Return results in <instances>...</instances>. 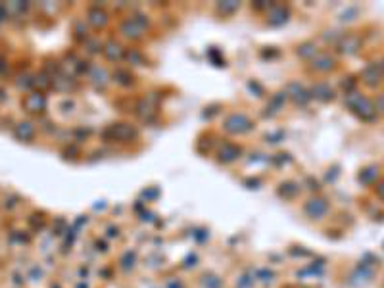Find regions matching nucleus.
Here are the masks:
<instances>
[{
    "label": "nucleus",
    "mask_w": 384,
    "mask_h": 288,
    "mask_svg": "<svg viewBox=\"0 0 384 288\" xmlns=\"http://www.w3.org/2000/svg\"><path fill=\"white\" fill-rule=\"evenodd\" d=\"M346 106H348L359 119L363 121H375L377 119V108H375V102L369 100L367 96H361L359 92H349L346 94Z\"/></svg>",
    "instance_id": "obj_1"
},
{
    "label": "nucleus",
    "mask_w": 384,
    "mask_h": 288,
    "mask_svg": "<svg viewBox=\"0 0 384 288\" xmlns=\"http://www.w3.org/2000/svg\"><path fill=\"white\" fill-rule=\"evenodd\" d=\"M225 129L230 131V133H246V131L252 129V121L246 115H242V113H234V115H230L227 119Z\"/></svg>",
    "instance_id": "obj_2"
},
{
    "label": "nucleus",
    "mask_w": 384,
    "mask_h": 288,
    "mask_svg": "<svg viewBox=\"0 0 384 288\" xmlns=\"http://www.w3.org/2000/svg\"><path fill=\"white\" fill-rule=\"evenodd\" d=\"M359 48H361V38H359L357 35L342 36V38H340V42H338V50H340L342 54H346V56L355 54Z\"/></svg>",
    "instance_id": "obj_3"
},
{
    "label": "nucleus",
    "mask_w": 384,
    "mask_h": 288,
    "mask_svg": "<svg viewBox=\"0 0 384 288\" xmlns=\"http://www.w3.org/2000/svg\"><path fill=\"white\" fill-rule=\"evenodd\" d=\"M381 79H383V75H381V68H379V64H369L365 70L361 72V81L365 83L367 87H377L379 83H381Z\"/></svg>",
    "instance_id": "obj_4"
},
{
    "label": "nucleus",
    "mask_w": 384,
    "mask_h": 288,
    "mask_svg": "<svg viewBox=\"0 0 384 288\" xmlns=\"http://www.w3.org/2000/svg\"><path fill=\"white\" fill-rule=\"evenodd\" d=\"M327 210H329V206H327V202L323 198H313V200H309L307 204H306V214L309 217H319L321 216H325L327 214Z\"/></svg>",
    "instance_id": "obj_5"
},
{
    "label": "nucleus",
    "mask_w": 384,
    "mask_h": 288,
    "mask_svg": "<svg viewBox=\"0 0 384 288\" xmlns=\"http://www.w3.org/2000/svg\"><path fill=\"white\" fill-rule=\"evenodd\" d=\"M334 58L329 54H317L313 58V64H311V68L313 70H317V72H329V70H332L334 68Z\"/></svg>",
    "instance_id": "obj_6"
},
{
    "label": "nucleus",
    "mask_w": 384,
    "mask_h": 288,
    "mask_svg": "<svg viewBox=\"0 0 384 288\" xmlns=\"http://www.w3.org/2000/svg\"><path fill=\"white\" fill-rule=\"evenodd\" d=\"M25 108L29 109V111H40V109L44 108V104H46V100H44V96L40 94V92H33V94H29L27 98H25Z\"/></svg>",
    "instance_id": "obj_7"
},
{
    "label": "nucleus",
    "mask_w": 384,
    "mask_h": 288,
    "mask_svg": "<svg viewBox=\"0 0 384 288\" xmlns=\"http://www.w3.org/2000/svg\"><path fill=\"white\" fill-rule=\"evenodd\" d=\"M313 96L319 98V100H323V102H327V100L334 98V90H332V87L329 83H319V85L313 87Z\"/></svg>",
    "instance_id": "obj_8"
},
{
    "label": "nucleus",
    "mask_w": 384,
    "mask_h": 288,
    "mask_svg": "<svg viewBox=\"0 0 384 288\" xmlns=\"http://www.w3.org/2000/svg\"><path fill=\"white\" fill-rule=\"evenodd\" d=\"M16 135H18V139L31 141V139L35 137V125L29 123V121H23V123H19V125L16 127Z\"/></svg>",
    "instance_id": "obj_9"
},
{
    "label": "nucleus",
    "mask_w": 384,
    "mask_h": 288,
    "mask_svg": "<svg viewBox=\"0 0 384 288\" xmlns=\"http://www.w3.org/2000/svg\"><path fill=\"white\" fill-rule=\"evenodd\" d=\"M359 182L361 184H373L375 180L379 179V167H375V165H371V167H365L361 173H359Z\"/></svg>",
    "instance_id": "obj_10"
},
{
    "label": "nucleus",
    "mask_w": 384,
    "mask_h": 288,
    "mask_svg": "<svg viewBox=\"0 0 384 288\" xmlns=\"http://www.w3.org/2000/svg\"><path fill=\"white\" fill-rule=\"evenodd\" d=\"M106 56H108V60H121L123 58V48L119 42H114V40H110L108 44H106L104 48Z\"/></svg>",
    "instance_id": "obj_11"
},
{
    "label": "nucleus",
    "mask_w": 384,
    "mask_h": 288,
    "mask_svg": "<svg viewBox=\"0 0 384 288\" xmlns=\"http://www.w3.org/2000/svg\"><path fill=\"white\" fill-rule=\"evenodd\" d=\"M238 154H240V148H236V146H232V144H225L223 150H221V160H223V162H232Z\"/></svg>",
    "instance_id": "obj_12"
},
{
    "label": "nucleus",
    "mask_w": 384,
    "mask_h": 288,
    "mask_svg": "<svg viewBox=\"0 0 384 288\" xmlns=\"http://www.w3.org/2000/svg\"><path fill=\"white\" fill-rule=\"evenodd\" d=\"M88 19H90V23H92V25H96V27H98V25H104L106 21H108V16H106L104 12H100V10H96V8H94V10H90V12H88Z\"/></svg>",
    "instance_id": "obj_13"
},
{
    "label": "nucleus",
    "mask_w": 384,
    "mask_h": 288,
    "mask_svg": "<svg viewBox=\"0 0 384 288\" xmlns=\"http://www.w3.org/2000/svg\"><path fill=\"white\" fill-rule=\"evenodd\" d=\"M298 54L302 56V58H315L317 56V46H315L313 42H306V44H302L298 48Z\"/></svg>",
    "instance_id": "obj_14"
},
{
    "label": "nucleus",
    "mask_w": 384,
    "mask_h": 288,
    "mask_svg": "<svg viewBox=\"0 0 384 288\" xmlns=\"http://www.w3.org/2000/svg\"><path fill=\"white\" fill-rule=\"evenodd\" d=\"M114 135H115V137H119V139H129V137H133L135 133H133V129H131L129 125L119 123L117 127H114Z\"/></svg>",
    "instance_id": "obj_15"
},
{
    "label": "nucleus",
    "mask_w": 384,
    "mask_h": 288,
    "mask_svg": "<svg viewBox=\"0 0 384 288\" xmlns=\"http://www.w3.org/2000/svg\"><path fill=\"white\" fill-rule=\"evenodd\" d=\"M271 16H273V18H271V23H273V25H279L282 21H286V12H284L282 8H275V12H273Z\"/></svg>",
    "instance_id": "obj_16"
},
{
    "label": "nucleus",
    "mask_w": 384,
    "mask_h": 288,
    "mask_svg": "<svg viewBox=\"0 0 384 288\" xmlns=\"http://www.w3.org/2000/svg\"><path fill=\"white\" fill-rule=\"evenodd\" d=\"M375 108H377V113H383L384 115V94H381V96L375 100Z\"/></svg>",
    "instance_id": "obj_17"
},
{
    "label": "nucleus",
    "mask_w": 384,
    "mask_h": 288,
    "mask_svg": "<svg viewBox=\"0 0 384 288\" xmlns=\"http://www.w3.org/2000/svg\"><path fill=\"white\" fill-rule=\"evenodd\" d=\"M236 8H238L236 2H232V4H221V10H223V12H232V10H236Z\"/></svg>",
    "instance_id": "obj_18"
},
{
    "label": "nucleus",
    "mask_w": 384,
    "mask_h": 288,
    "mask_svg": "<svg viewBox=\"0 0 384 288\" xmlns=\"http://www.w3.org/2000/svg\"><path fill=\"white\" fill-rule=\"evenodd\" d=\"M377 194L384 200V179L381 180V182H379V186H377Z\"/></svg>",
    "instance_id": "obj_19"
},
{
    "label": "nucleus",
    "mask_w": 384,
    "mask_h": 288,
    "mask_svg": "<svg viewBox=\"0 0 384 288\" xmlns=\"http://www.w3.org/2000/svg\"><path fill=\"white\" fill-rule=\"evenodd\" d=\"M379 68H381V75H383V79H384V60H383V64H379Z\"/></svg>",
    "instance_id": "obj_20"
}]
</instances>
